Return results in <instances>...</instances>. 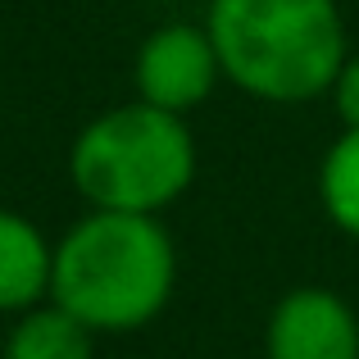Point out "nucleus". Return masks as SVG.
<instances>
[{"instance_id": "nucleus-8", "label": "nucleus", "mask_w": 359, "mask_h": 359, "mask_svg": "<svg viewBox=\"0 0 359 359\" xmlns=\"http://www.w3.org/2000/svg\"><path fill=\"white\" fill-rule=\"evenodd\" d=\"M318 196L323 210L346 237L359 241V128H346L332 141V150L323 155L318 168Z\"/></svg>"}, {"instance_id": "nucleus-6", "label": "nucleus", "mask_w": 359, "mask_h": 359, "mask_svg": "<svg viewBox=\"0 0 359 359\" xmlns=\"http://www.w3.org/2000/svg\"><path fill=\"white\" fill-rule=\"evenodd\" d=\"M55 250L23 214L0 210V314H23L50 291Z\"/></svg>"}, {"instance_id": "nucleus-1", "label": "nucleus", "mask_w": 359, "mask_h": 359, "mask_svg": "<svg viewBox=\"0 0 359 359\" xmlns=\"http://www.w3.org/2000/svg\"><path fill=\"white\" fill-rule=\"evenodd\" d=\"M177 282L173 237L155 214L96 210L55 245L50 296L91 332H137Z\"/></svg>"}, {"instance_id": "nucleus-3", "label": "nucleus", "mask_w": 359, "mask_h": 359, "mask_svg": "<svg viewBox=\"0 0 359 359\" xmlns=\"http://www.w3.org/2000/svg\"><path fill=\"white\" fill-rule=\"evenodd\" d=\"M69 173L96 210L155 214L191 187L196 141L182 114L137 100L91 118L78 132Z\"/></svg>"}, {"instance_id": "nucleus-5", "label": "nucleus", "mask_w": 359, "mask_h": 359, "mask_svg": "<svg viewBox=\"0 0 359 359\" xmlns=\"http://www.w3.org/2000/svg\"><path fill=\"white\" fill-rule=\"evenodd\" d=\"M269 359H359V318L337 291L296 287L269 318Z\"/></svg>"}, {"instance_id": "nucleus-4", "label": "nucleus", "mask_w": 359, "mask_h": 359, "mask_svg": "<svg viewBox=\"0 0 359 359\" xmlns=\"http://www.w3.org/2000/svg\"><path fill=\"white\" fill-rule=\"evenodd\" d=\"M219 73L223 64L210 27L168 23L159 32H150L137 50V96L146 105H159L168 114L187 118L196 105L210 100Z\"/></svg>"}, {"instance_id": "nucleus-2", "label": "nucleus", "mask_w": 359, "mask_h": 359, "mask_svg": "<svg viewBox=\"0 0 359 359\" xmlns=\"http://www.w3.org/2000/svg\"><path fill=\"white\" fill-rule=\"evenodd\" d=\"M205 27L223 78L273 105H300L332 91L346 64L337 0H210Z\"/></svg>"}, {"instance_id": "nucleus-9", "label": "nucleus", "mask_w": 359, "mask_h": 359, "mask_svg": "<svg viewBox=\"0 0 359 359\" xmlns=\"http://www.w3.org/2000/svg\"><path fill=\"white\" fill-rule=\"evenodd\" d=\"M332 100L346 128H359V55H346V64L332 78Z\"/></svg>"}, {"instance_id": "nucleus-7", "label": "nucleus", "mask_w": 359, "mask_h": 359, "mask_svg": "<svg viewBox=\"0 0 359 359\" xmlns=\"http://www.w3.org/2000/svg\"><path fill=\"white\" fill-rule=\"evenodd\" d=\"M5 359H91V327L64 305H32L9 332Z\"/></svg>"}]
</instances>
